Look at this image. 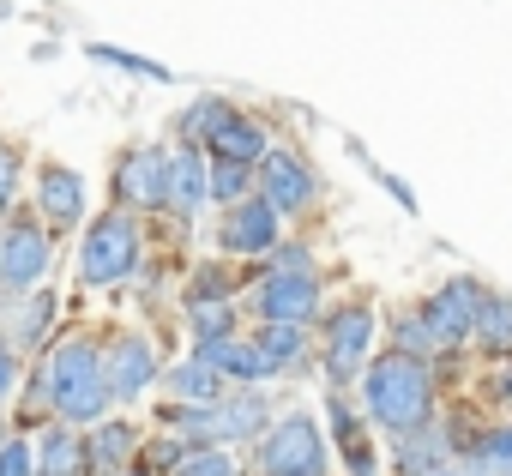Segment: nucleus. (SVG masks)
I'll return each mask as SVG.
<instances>
[{"instance_id": "obj_26", "label": "nucleus", "mask_w": 512, "mask_h": 476, "mask_svg": "<svg viewBox=\"0 0 512 476\" xmlns=\"http://www.w3.org/2000/svg\"><path fill=\"white\" fill-rule=\"evenodd\" d=\"M169 476H235V464L223 452H187V458H175Z\"/></svg>"}, {"instance_id": "obj_27", "label": "nucleus", "mask_w": 512, "mask_h": 476, "mask_svg": "<svg viewBox=\"0 0 512 476\" xmlns=\"http://www.w3.org/2000/svg\"><path fill=\"white\" fill-rule=\"evenodd\" d=\"M193 332L199 338H223L229 332V302H193Z\"/></svg>"}, {"instance_id": "obj_9", "label": "nucleus", "mask_w": 512, "mask_h": 476, "mask_svg": "<svg viewBox=\"0 0 512 476\" xmlns=\"http://www.w3.org/2000/svg\"><path fill=\"white\" fill-rule=\"evenodd\" d=\"M169 422H181L187 434H205V440H241V434H260L266 428V398H229V404H205L199 416L175 410Z\"/></svg>"}, {"instance_id": "obj_11", "label": "nucleus", "mask_w": 512, "mask_h": 476, "mask_svg": "<svg viewBox=\"0 0 512 476\" xmlns=\"http://www.w3.org/2000/svg\"><path fill=\"white\" fill-rule=\"evenodd\" d=\"M115 193L127 199V205H163V193H169V157L163 151H151V145H133V151H121V163H115Z\"/></svg>"}, {"instance_id": "obj_18", "label": "nucleus", "mask_w": 512, "mask_h": 476, "mask_svg": "<svg viewBox=\"0 0 512 476\" xmlns=\"http://www.w3.org/2000/svg\"><path fill=\"white\" fill-rule=\"evenodd\" d=\"M37 464H43V476H85V470H91V446H85L79 434H67V428H55V434L43 440V452H37Z\"/></svg>"}, {"instance_id": "obj_32", "label": "nucleus", "mask_w": 512, "mask_h": 476, "mask_svg": "<svg viewBox=\"0 0 512 476\" xmlns=\"http://www.w3.org/2000/svg\"><path fill=\"white\" fill-rule=\"evenodd\" d=\"M434 476H452V470H434Z\"/></svg>"}, {"instance_id": "obj_30", "label": "nucleus", "mask_w": 512, "mask_h": 476, "mask_svg": "<svg viewBox=\"0 0 512 476\" xmlns=\"http://www.w3.org/2000/svg\"><path fill=\"white\" fill-rule=\"evenodd\" d=\"M7 392H13V350L0 344V398H7Z\"/></svg>"}, {"instance_id": "obj_12", "label": "nucleus", "mask_w": 512, "mask_h": 476, "mask_svg": "<svg viewBox=\"0 0 512 476\" xmlns=\"http://www.w3.org/2000/svg\"><path fill=\"white\" fill-rule=\"evenodd\" d=\"M260 193L272 211H308L314 205V169L290 151H266L260 163Z\"/></svg>"}, {"instance_id": "obj_15", "label": "nucleus", "mask_w": 512, "mask_h": 476, "mask_svg": "<svg viewBox=\"0 0 512 476\" xmlns=\"http://www.w3.org/2000/svg\"><path fill=\"white\" fill-rule=\"evenodd\" d=\"M37 211H43V223H49V229L79 223V217H85V181H79L73 169L49 163V169L37 175Z\"/></svg>"}, {"instance_id": "obj_7", "label": "nucleus", "mask_w": 512, "mask_h": 476, "mask_svg": "<svg viewBox=\"0 0 512 476\" xmlns=\"http://www.w3.org/2000/svg\"><path fill=\"white\" fill-rule=\"evenodd\" d=\"M260 470L266 476H326V446H320V428L308 416H284L266 446H260Z\"/></svg>"}, {"instance_id": "obj_16", "label": "nucleus", "mask_w": 512, "mask_h": 476, "mask_svg": "<svg viewBox=\"0 0 512 476\" xmlns=\"http://www.w3.org/2000/svg\"><path fill=\"white\" fill-rule=\"evenodd\" d=\"M151 380H157V350H151L145 338H121V344L109 350V392H115L121 404H133V398H145Z\"/></svg>"}, {"instance_id": "obj_28", "label": "nucleus", "mask_w": 512, "mask_h": 476, "mask_svg": "<svg viewBox=\"0 0 512 476\" xmlns=\"http://www.w3.org/2000/svg\"><path fill=\"white\" fill-rule=\"evenodd\" d=\"M31 470H37V458H31L25 440H7V446H0V476H31Z\"/></svg>"}, {"instance_id": "obj_31", "label": "nucleus", "mask_w": 512, "mask_h": 476, "mask_svg": "<svg viewBox=\"0 0 512 476\" xmlns=\"http://www.w3.org/2000/svg\"><path fill=\"white\" fill-rule=\"evenodd\" d=\"M121 476H139V470H121Z\"/></svg>"}, {"instance_id": "obj_23", "label": "nucleus", "mask_w": 512, "mask_h": 476, "mask_svg": "<svg viewBox=\"0 0 512 476\" xmlns=\"http://www.w3.org/2000/svg\"><path fill=\"white\" fill-rule=\"evenodd\" d=\"M205 181H211V199H223V205H241L247 199V163H229V157H217V169H205Z\"/></svg>"}, {"instance_id": "obj_29", "label": "nucleus", "mask_w": 512, "mask_h": 476, "mask_svg": "<svg viewBox=\"0 0 512 476\" xmlns=\"http://www.w3.org/2000/svg\"><path fill=\"white\" fill-rule=\"evenodd\" d=\"M13 187H19V157H13V145H0V211L13 205Z\"/></svg>"}, {"instance_id": "obj_20", "label": "nucleus", "mask_w": 512, "mask_h": 476, "mask_svg": "<svg viewBox=\"0 0 512 476\" xmlns=\"http://www.w3.org/2000/svg\"><path fill=\"white\" fill-rule=\"evenodd\" d=\"M470 476H512V428H488L470 446Z\"/></svg>"}, {"instance_id": "obj_13", "label": "nucleus", "mask_w": 512, "mask_h": 476, "mask_svg": "<svg viewBox=\"0 0 512 476\" xmlns=\"http://www.w3.org/2000/svg\"><path fill=\"white\" fill-rule=\"evenodd\" d=\"M272 242H278V211L266 199L229 205V217H223V248L229 254H266Z\"/></svg>"}, {"instance_id": "obj_8", "label": "nucleus", "mask_w": 512, "mask_h": 476, "mask_svg": "<svg viewBox=\"0 0 512 476\" xmlns=\"http://www.w3.org/2000/svg\"><path fill=\"white\" fill-rule=\"evenodd\" d=\"M49 272V235L37 223H13L0 235V296H19Z\"/></svg>"}, {"instance_id": "obj_2", "label": "nucleus", "mask_w": 512, "mask_h": 476, "mask_svg": "<svg viewBox=\"0 0 512 476\" xmlns=\"http://www.w3.org/2000/svg\"><path fill=\"white\" fill-rule=\"evenodd\" d=\"M49 398L67 422H97L109 410V362L97 356V344H67L49 368Z\"/></svg>"}, {"instance_id": "obj_22", "label": "nucleus", "mask_w": 512, "mask_h": 476, "mask_svg": "<svg viewBox=\"0 0 512 476\" xmlns=\"http://www.w3.org/2000/svg\"><path fill=\"white\" fill-rule=\"evenodd\" d=\"M260 350H266V362H272V368H296V362H302V350H308V338H302V326H266Z\"/></svg>"}, {"instance_id": "obj_21", "label": "nucleus", "mask_w": 512, "mask_h": 476, "mask_svg": "<svg viewBox=\"0 0 512 476\" xmlns=\"http://www.w3.org/2000/svg\"><path fill=\"white\" fill-rule=\"evenodd\" d=\"M217 386H223V374H217V368H205V362H181V368H169V392H175V398L217 404Z\"/></svg>"}, {"instance_id": "obj_25", "label": "nucleus", "mask_w": 512, "mask_h": 476, "mask_svg": "<svg viewBox=\"0 0 512 476\" xmlns=\"http://www.w3.org/2000/svg\"><path fill=\"white\" fill-rule=\"evenodd\" d=\"M127 452H133V428H121V422L91 440V464H121Z\"/></svg>"}, {"instance_id": "obj_10", "label": "nucleus", "mask_w": 512, "mask_h": 476, "mask_svg": "<svg viewBox=\"0 0 512 476\" xmlns=\"http://www.w3.org/2000/svg\"><path fill=\"white\" fill-rule=\"evenodd\" d=\"M368 344H374V308H362V302L338 308L332 326H326V362H332V374L350 380L368 362Z\"/></svg>"}, {"instance_id": "obj_19", "label": "nucleus", "mask_w": 512, "mask_h": 476, "mask_svg": "<svg viewBox=\"0 0 512 476\" xmlns=\"http://www.w3.org/2000/svg\"><path fill=\"white\" fill-rule=\"evenodd\" d=\"M488 356H512V296H482L476 332H470Z\"/></svg>"}, {"instance_id": "obj_1", "label": "nucleus", "mask_w": 512, "mask_h": 476, "mask_svg": "<svg viewBox=\"0 0 512 476\" xmlns=\"http://www.w3.org/2000/svg\"><path fill=\"white\" fill-rule=\"evenodd\" d=\"M362 398H368V416L386 422V428H416L434 404V386H428V368L404 350H386L380 362H368L362 374Z\"/></svg>"}, {"instance_id": "obj_14", "label": "nucleus", "mask_w": 512, "mask_h": 476, "mask_svg": "<svg viewBox=\"0 0 512 476\" xmlns=\"http://www.w3.org/2000/svg\"><path fill=\"white\" fill-rule=\"evenodd\" d=\"M199 362L217 368V374H229V380H266V374H278V368L266 362L260 338H235V332L205 338V344H199Z\"/></svg>"}, {"instance_id": "obj_3", "label": "nucleus", "mask_w": 512, "mask_h": 476, "mask_svg": "<svg viewBox=\"0 0 512 476\" xmlns=\"http://www.w3.org/2000/svg\"><path fill=\"white\" fill-rule=\"evenodd\" d=\"M199 145H211L217 157H229V163H253V157H266V133H260V121H247V115H235L229 103H217V97H205L199 109H187V121H181Z\"/></svg>"}, {"instance_id": "obj_5", "label": "nucleus", "mask_w": 512, "mask_h": 476, "mask_svg": "<svg viewBox=\"0 0 512 476\" xmlns=\"http://www.w3.org/2000/svg\"><path fill=\"white\" fill-rule=\"evenodd\" d=\"M133 260H139V223L127 211L97 217V229L85 235V254H79L85 284H115V278L133 272Z\"/></svg>"}, {"instance_id": "obj_4", "label": "nucleus", "mask_w": 512, "mask_h": 476, "mask_svg": "<svg viewBox=\"0 0 512 476\" xmlns=\"http://www.w3.org/2000/svg\"><path fill=\"white\" fill-rule=\"evenodd\" d=\"M314 302H320V290H314V266H308L302 248L284 254L278 272H272L260 290H253V308H260L272 326H302V320L314 314Z\"/></svg>"}, {"instance_id": "obj_6", "label": "nucleus", "mask_w": 512, "mask_h": 476, "mask_svg": "<svg viewBox=\"0 0 512 476\" xmlns=\"http://www.w3.org/2000/svg\"><path fill=\"white\" fill-rule=\"evenodd\" d=\"M482 284L476 278H452L446 290L428 296L422 308V332H428V350H458L470 332H476V314H482Z\"/></svg>"}, {"instance_id": "obj_17", "label": "nucleus", "mask_w": 512, "mask_h": 476, "mask_svg": "<svg viewBox=\"0 0 512 476\" xmlns=\"http://www.w3.org/2000/svg\"><path fill=\"white\" fill-rule=\"evenodd\" d=\"M211 199V181H205V163H199V151L193 145H181L175 157H169V193H163V205H175V211H199Z\"/></svg>"}, {"instance_id": "obj_24", "label": "nucleus", "mask_w": 512, "mask_h": 476, "mask_svg": "<svg viewBox=\"0 0 512 476\" xmlns=\"http://www.w3.org/2000/svg\"><path fill=\"white\" fill-rule=\"evenodd\" d=\"M49 320H55V296L43 290V296H37V302H31L25 314H19V326H13V338H19V344H43V332H49Z\"/></svg>"}]
</instances>
